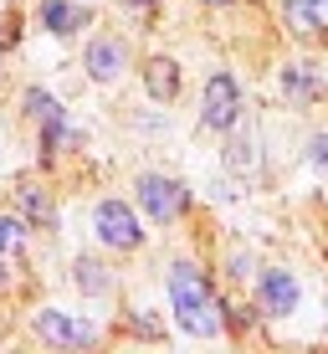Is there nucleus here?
<instances>
[{"label": "nucleus", "instance_id": "obj_1", "mask_svg": "<svg viewBox=\"0 0 328 354\" xmlns=\"http://www.w3.org/2000/svg\"><path fill=\"white\" fill-rule=\"evenodd\" d=\"M169 298H175V313H180V324H185L190 334H215V328H221L226 303H215V292H211V283H205V272L195 262L169 267Z\"/></svg>", "mask_w": 328, "mask_h": 354}, {"label": "nucleus", "instance_id": "obj_3", "mask_svg": "<svg viewBox=\"0 0 328 354\" xmlns=\"http://www.w3.org/2000/svg\"><path fill=\"white\" fill-rule=\"evenodd\" d=\"M205 129H231L241 118V93H236V77H226V72H215L211 82H205V108H200Z\"/></svg>", "mask_w": 328, "mask_h": 354}, {"label": "nucleus", "instance_id": "obj_20", "mask_svg": "<svg viewBox=\"0 0 328 354\" xmlns=\"http://www.w3.org/2000/svg\"><path fill=\"white\" fill-rule=\"evenodd\" d=\"M10 41H16V16L0 21V46H10Z\"/></svg>", "mask_w": 328, "mask_h": 354}, {"label": "nucleus", "instance_id": "obj_14", "mask_svg": "<svg viewBox=\"0 0 328 354\" xmlns=\"http://www.w3.org/2000/svg\"><path fill=\"white\" fill-rule=\"evenodd\" d=\"M282 88L293 93V97H318V82H313V77H308V72H302V67H287Z\"/></svg>", "mask_w": 328, "mask_h": 354}, {"label": "nucleus", "instance_id": "obj_11", "mask_svg": "<svg viewBox=\"0 0 328 354\" xmlns=\"http://www.w3.org/2000/svg\"><path fill=\"white\" fill-rule=\"evenodd\" d=\"M77 288H82V292H93V298H103V292L113 288V277H108V267H103V262L82 257V262H77Z\"/></svg>", "mask_w": 328, "mask_h": 354}, {"label": "nucleus", "instance_id": "obj_15", "mask_svg": "<svg viewBox=\"0 0 328 354\" xmlns=\"http://www.w3.org/2000/svg\"><path fill=\"white\" fill-rule=\"evenodd\" d=\"M21 241H26V226L16 216H0V252H21Z\"/></svg>", "mask_w": 328, "mask_h": 354}, {"label": "nucleus", "instance_id": "obj_8", "mask_svg": "<svg viewBox=\"0 0 328 354\" xmlns=\"http://www.w3.org/2000/svg\"><path fill=\"white\" fill-rule=\"evenodd\" d=\"M144 88H149V97H160V103H169V97L180 93V67L169 62V57H154V62L144 67Z\"/></svg>", "mask_w": 328, "mask_h": 354}, {"label": "nucleus", "instance_id": "obj_18", "mask_svg": "<svg viewBox=\"0 0 328 354\" xmlns=\"http://www.w3.org/2000/svg\"><path fill=\"white\" fill-rule=\"evenodd\" d=\"M308 10H313V26L328 31V0H308Z\"/></svg>", "mask_w": 328, "mask_h": 354}, {"label": "nucleus", "instance_id": "obj_5", "mask_svg": "<svg viewBox=\"0 0 328 354\" xmlns=\"http://www.w3.org/2000/svg\"><path fill=\"white\" fill-rule=\"evenodd\" d=\"M36 334H41L46 344H67V349L98 344V328H93V324H77V319H67V313H57V308L36 313Z\"/></svg>", "mask_w": 328, "mask_h": 354}, {"label": "nucleus", "instance_id": "obj_16", "mask_svg": "<svg viewBox=\"0 0 328 354\" xmlns=\"http://www.w3.org/2000/svg\"><path fill=\"white\" fill-rule=\"evenodd\" d=\"M26 103H31V113H36V118H52V113H62V103H57V97H46L41 88H31V93H26Z\"/></svg>", "mask_w": 328, "mask_h": 354}, {"label": "nucleus", "instance_id": "obj_4", "mask_svg": "<svg viewBox=\"0 0 328 354\" xmlns=\"http://www.w3.org/2000/svg\"><path fill=\"white\" fill-rule=\"evenodd\" d=\"M98 236L118 252H133L144 241V231H139V216H133L124 201H103L98 205Z\"/></svg>", "mask_w": 328, "mask_h": 354}, {"label": "nucleus", "instance_id": "obj_12", "mask_svg": "<svg viewBox=\"0 0 328 354\" xmlns=\"http://www.w3.org/2000/svg\"><path fill=\"white\" fill-rule=\"evenodd\" d=\"M226 165L236 169H257V139H231V149H226Z\"/></svg>", "mask_w": 328, "mask_h": 354}, {"label": "nucleus", "instance_id": "obj_7", "mask_svg": "<svg viewBox=\"0 0 328 354\" xmlns=\"http://www.w3.org/2000/svg\"><path fill=\"white\" fill-rule=\"evenodd\" d=\"M262 303H267V313H293L298 308V277L293 272H262Z\"/></svg>", "mask_w": 328, "mask_h": 354}, {"label": "nucleus", "instance_id": "obj_17", "mask_svg": "<svg viewBox=\"0 0 328 354\" xmlns=\"http://www.w3.org/2000/svg\"><path fill=\"white\" fill-rule=\"evenodd\" d=\"M133 334H144V339H160V324H154L149 313H139V319H133Z\"/></svg>", "mask_w": 328, "mask_h": 354}, {"label": "nucleus", "instance_id": "obj_9", "mask_svg": "<svg viewBox=\"0 0 328 354\" xmlns=\"http://www.w3.org/2000/svg\"><path fill=\"white\" fill-rule=\"evenodd\" d=\"M41 21H46V31H57V36H67V31H82V26H93V16H88V10L67 6V0H46V6H41Z\"/></svg>", "mask_w": 328, "mask_h": 354}, {"label": "nucleus", "instance_id": "obj_21", "mask_svg": "<svg viewBox=\"0 0 328 354\" xmlns=\"http://www.w3.org/2000/svg\"><path fill=\"white\" fill-rule=\"evenodd\" d=\"M16 283V272H10V262H0V288H10Z\"/></svg>", "mask_w": 328, "mask_h": 354}, {"label": "nucleus", "instance_id": "obj_23", "mask_svg": "<svg viewBox=\"0 0 328 354\" xmlns=\"http://www.w3.org/2000/svg\"><path fill=\"white\" fill-rule=\"evenodd\" d=\"M205 6H231V0H205Z\"/></svg>", "mask_w": 328, "mask_h": 354}, {"label": "nucleus", "instance_id": "obj_13", "mask_svg": "<svg viewBox=\"0 0 328 354\" xmlns=\"http://www.w3.org/2000/svg\"><path fill=\"white\" fill-rule=\"evenodd\" d=\"M282 16H287V26H293L298 36H313V31H318V26H313V10H308V0H287V10H282Z\"/></svg>", "mask_w": 328, "mask_h": 354}, {"label": "nucleus", "instance_id": "obj_19", "mask_svg": "<svg viewBox=\"0 0 328 354\" xmlns=\"http://www.w3.org/2000/svg\"><path fill=\"white\" fill-rule=\"evenodd\" d=\"M313 165L328 169V133H318V139H313Z\"/></svg>", "mask_w": 328, "mask_h": 354}, {"label": "nucleus", "instance_id": "obj_6", "mask_svg": "<svg viewBox=\"0 0 328 354\" xmlns=\"http://www.w3.org/2000/svg\"><path fill=\"white\" fill-rule=\"evenodd\" d=\"M124 67H128V46H124V41H113V36H98V41L88 46V72H93L98 82H113Z\"/></svg>", "mask_w": 328, "mask_h": 354}, {"label": "nucleus", "instance_id": "obj_2", "mask_svg": "<svg viewBox=\"0 0 328 354\" xmlns=\"http://www.w3.org/2000/svg\"><path fill=\"white\" fill-rule=\"evenodd\" d=\"M139 205L154 216V221H175V216H185L190 195L180 180H164V175H144L139 180Z\"/></svg>", "mask_w": 328, "mask_h": 354}, {"label": "nucleus", "instance_id": "obj_10", "mask_svg": "<svg viewBox=\"0 0 328 354\" xmlns=\"http://www.w3.org/2000/svg\"><path fill=\"white\" fill-rule=\"evenodd\" d=\"M16 195H21V211H26L31 226H57V205H52V195L41 185H21Z\"/></svg>", "mask_w": 328, "mask_h": 354}, {"label": "nucleus", "instance_id": "obj_22", "mask_svg": "<svg viewBox=\"0 0 328 354\" xmlns=\"http://www.w3.org/2000/svg\"><path fill=\"white\" fill-rule=\"evenodd\" d=\"M118 6H139V10H144V16H149V0H118Z\"/></svg>", "mask_w": 328, "mask_h": 354}]
</instances>
